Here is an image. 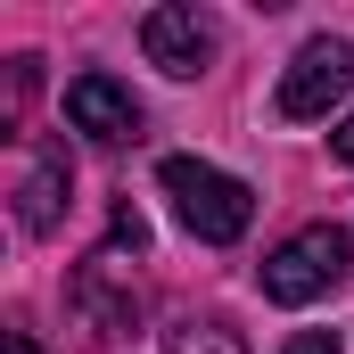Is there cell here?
Segmentation results:
<instances>
[{"label":"cell","instance_id":"cell-1","mask_svg":"<svg viewBox=\"0 0 354 354\" xmlns=\"http://www.w3.org/2000/svg\"><path fill=\"white\" fill-rule=\"evenodd\" d=\"M157 181H165L174 214L189 223V239H206V248L248 239V223H256V189H248V181H231L223 165H206V157H165Z\"/></svg>","mask_w":354,"mask_h":354},{"label":"cell","instance_id":"cell-2","mask_svg":"<svg viewBox=\"0 0 354 354\" xmlns=\"http://www.w3.org/2000/svg\"><path fill=\"white\" fill-rule=\"evenodd\" d=\"M346 231L338 223H305L297 239H280L264 256V297L272 305H313V297H330L338 280H346Z\"/></svg>","mask_w":354,"mask_h":354},{"label":"cell","instance_id":"cell-3","mask_svg":"<svg viewBox=\"0 0 354 354\" xmlns=\"http://www.w3.org/2000/svg\"><path fill=\"white\" fill-rule=\"evenodd\" d=\"M346 91H354V50L338 33H322V41H305V50L288 58V75H280V115H288V124H313V115L346 107Z\"/></svg>","mask_w":354,"mask_h":354},{"label":"cell","instance_id":"cell-4","mask_svg":"<svg viewBox=\"0 0 354 354\" xmlns=\"http://www.w3.org/2000/svg\"><path fill=\"white\" fill-rule=\"evenodd\" d=\"M140 50H149V66H165V75H206L214 66V25L189 8V0H165V8H149L140 17Z\"/></svg>","mask_w":354,"mask_h":354},{"label":"cell","instance_id":"cell-5","mask_svg":"<svg viewBox=\"0 0 354 354\" xmlns=\"http://www.w3.org/2000/svg\"><path fill=\"white\" fill-rule=\"evenodd\" d=\"M66 124L91 140H132L140 132V99L115 83V75H75L66 83Z\"/></svg>","mask_w":354,"mask_h":354},{"label":"cell","instance_id":"cell-6","mask_svg":"<svg viewBox=\"0 0 354 354\" xmlns=\"http://www.w3.org/2000/svg\"><path fill=\"white\" fill-rule=\"evenodd\" d=\"M66 189H75V174H66V157H41V165L25 174V198H17V223H25L33 239H50V231H58V214H66Z\"/></svg>","mask_w":354,"mask_h":354},{"label":"cell","instance_id":"cell-7","mask_svg":"<svg viewBox=\"0 0 354 354\" xmlns=\"http://www.w3.org/2000/svg\"><path fill=\"white\" fill-rule=\"evenodd\" d=\"M165 354H248V338L231 322H181V330H165Z\"/></svg>","mask_w":354,"mask_h":354},{"label":"cell","instance_id":"cell-8","mask_svg":"<svg viewBox=\"0 0 354 354\" xmlns=\"http://www.w3.org/2000/svg\"><path fill=\"white\" fill-rule=\"evenodd\" d=\"M115 248H132V256L149 248V223H140L132 206H124V214H115V231H107V256H115Z\"/></svg>","mask_w":354,"mask_h":354},{"label":"cell","instance_id":"cell-9","mask_svg":"<svg viewBox=\"0 0 354 354\" xmlns=\"http://www.w3.org/2000/svg\"><path fill=\"white\" fill-rule=\"evenodd\" d=\"M280 354H338V338H330V330H297Z\"/></svg>","mask_w":354,"mask_h":354},{"label":"cell","instance_id":"cell-10","mask_svg":"<svg viewBox=\"0 0 354 354\" xmlns=\"http://www.w3.org/2000/svg\"><path fill=\"white\" fill-rule=\"evenodd\" d=\"M330 149H338V165H354V107H346V124L330 132Z\"/></svg>","mask_w":354,"mask_h":354},{"label":"cell","instance_id":"cell-11","mask_svg":"<svg viewBox=\"0 0 354 354\" xmlns=\"http://www.w3.org/2000/svg\"><path fill=\"white\" fill-rule=\"evenodd\" d=\"M8 354H41V346H33V338H25V330H8Z\"/></svg>","mask_w":354,"mask_h":354}]
</instances>
